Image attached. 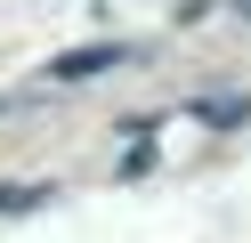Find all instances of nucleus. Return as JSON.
Returning a JSON list of instances; mask_svg holds the SVG:
<instances>
[{
    "instance_id": "f257e3e1",
    "label": "nucleus",
    "mask_w": 251,
    "mask_h": 243,
    "mask_svg": "<svg viewBox=\"0 0 251 243\" xmlns=\"http://www.w3.org/2000/svg\"><path fill=\"white\" fill-rule=\"evenodd\" d=\"M114 57H122V49H81V57H65L57 73H98V65H114Z\"/></svg>"
}]
</instances>
